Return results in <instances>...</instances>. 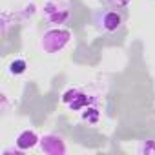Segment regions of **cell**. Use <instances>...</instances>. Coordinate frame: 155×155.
Here are the masks:
<instances>
[{
	"mask_svg": "<svg viewBox=\"0 0 155 155\" xmlns=\"http://www.w3.org/2000/svg\"><path fill=\"white\" fill-rule=\"evenodd\" d=\"M124 22H126V15L117 8H104V9L95 11V15H93L95 28L101 33H108V35L120 31Z\"/></svg>",
	"mask_w": 155,
	"mask_h": 155,
	"instance_id": "1",
	"label": "cell"
},
{
	"mask_svg": "<svg viewBox=\"0 0 155 155\" xmlns=\"http://www.w3.org/2000/svg\"><path fill=\"white\" fill-rule=\"evenodd\" d=\"M73 38V33L68 29V28H62V26H55V28H49L42 33L40 37V48L44 49V53L48 55H55V53H60Z\"/></svg>",
	"mask_w": 155,
	"mask_h": 155,
	"instance_id": "2",
	"label": "cell"
},
{
	"mask_svg": "<svg viewBox=\"0 0 155 155\" xmlns=\"http://www.w3.org/2000/svg\"><path fill=\"white\" fill-rule=\"evenodd\" d=\"M42 15L49 28L64 26L71 18V6L66 0H46V4L42 8Z\"/></svg>",
	"mask_w": 155,
	"mask_h": 155,
	"instance_id": "3",
	"label": "cell"
},
{
	"mask_svg": "<svg viewBox=\"0 0 155 155\" xmlns=\"http://www.w3.org/2000/svg\"><path fill=\"white\" fill-rule=\"evenodd\" d=\"M60 101H62L64 106H68L73 111H82L88 106H97V102H99L95 95H91V93H88V91H84L81 88H69V90H66L62 93Z\"/></svg>",
	"mask_w": 155,
	"mask_h": 155,
	"instance_id": "4",
	"label": "cell"
},
{
	"mask_svg": "<svg viewBox=\"0 0 155 155\" xmlns=\"http://www.w3.org/2000/svg\"><path fill=\"white\" fill-rule=\"evenodd\" d=\"M38 146H40L42 153H46V155H64L68 151L64 139L57 133H46L44 137H40Z\"/></svg>",
	"mask_w": 155,
	"mask_h": 155,
	"instance_id": "5",
	"label": "cell"
},
{
	"mask_svg": "<svg viewBox=\"0 0 155 155\" xmlns=\"http://www.w3.org/2000/svg\"><path fill=\"white\" fill-rule=\"evenodd\" d=\"M38 142H40V137L37 135L35 130H22V131L15 137V146H17L20 151H29V150H33Z\"/></svg>",
	"mask_w": 155,
	"mask_h": 155,
	"instance_id": "6",
	"label": "cell"
},
{
	"mask_svg": "<svg viewBox=\"0 0 155 155\" xmlns=\"http://www.w3.org/2000/svg\"><path fill=\"white\" fill-rule=\"evenodd\" d=\"M81 113H82V120L88 122V124H97L99 119H101V113H99L97 106H88V108L82 110Z\"/></svg>",
	"mask_w": 155,
	"mask_h": 155,
	"instance_id": "7",
	"label": "cell"
},
{
	"mask_svg": "<svg viewBox=\"0 0 155 155\" xmlns=\"http://www.w3.org/2000/svg\"><path fill=\"white\" fill-rule=\"evenodd\" d=\"M26 69H28V62H26L24 58H15V60H11V64H9V73L15 75V77L24 75Z\"/></svg>",
	"mask_w": 155,
	"mask_h": 155,
	"instance_id": "8",
	"label": "cell"
},
{
	"mask_svg": "<svg viewBox=\"0 0 155 155\" xmlns=\"http://www.w3.org/2000/svg\"><path fill=\"white\" fill-rule=\"evenodd\" d=\"M137 151L140 155H155V140L153 139H148V140H142L137 148Z\"/></svg>",
	"mask_w": 155,
	"mask_h": 155,
	"instance_id": "9",
	"label": "cell"
},
{
	"mask_svg": "<svg viewBox=\"0 0 155 155\" xmlns=\"http://www.w3.org/2000/svg\"><path fill=\"white\" fill-rule=\"evenodd\" d=\"M0 22H2V35H6L8 29H9V26L15 24V13H11V11H2Z\"/></svg>",
	"mask_w": 155,
	"mask_h": 155,
	"instance_id": "10",
	"label": "cell"
},
{
	"mask_svg": "<svg viewBox=\"0 0 155 155\" xmlns=\"http://www.w3.org/2000/svg\"><path fill=\"white\" fill-rule=\"evenodd\" d=\"M35 13H37V6H35L33 2H29V4H26V6L22 8V11L18 13V17H20V18H31Z\"/></svg>",
	"mask_w": 155,
	"mask_h": 155,
	"instance_id": "11",
	"label": "cell"
},
{
	"mask_svg": "<svg viewBox=\"0 0 155 155\" xmlns=\"http://www.w3.org/2000/svg\"><path fill=\"white\" fill-rule=\"evenodd\" d=\"M110 4V8H117V9H124L131 4V0H106Z\"/></svg>",
	"mask_w": 155,
	"mask_h": 155,
	"instance_id": "12",
	"label": "cell"
},
{
	"mask_svg": "<svg viewBox=\"0 0 155 155\" xmlns=\"http://www.w3.org/2000/svg\"><path fill=\"white\" fill-rule=\"evenodd\" d=\"M0 101H2L0 111H2V113H8V110H9V97H8L6 93H2V95H0Z\"/></svg>",
	"mask_w": 155,
	"mask_h": 155,
	"instance_id": "13",
	"label": "cell"
}]
</instances>
